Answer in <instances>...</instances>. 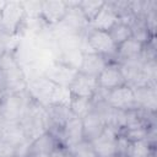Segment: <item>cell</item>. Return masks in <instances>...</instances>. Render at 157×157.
Instances as JSON below:
<instances>
[{"mask_svg":"<svg viewBox=\"0 0 157 157\" xmlns=\"http://www.w3.org/2000/svg\"><path fill=\"white\" fill-rule=\"evenodd\" d=\"M104 0H82L78 1L77 6L80 9V11L82 12V15L85 16V18L87 20L88 23H91L93 21V18L97 16V13L99 12V10L103 7L104 5Z\"/></svg>","mask_w":157,"mask_h":157,"instance_id":"e0dca14e","label":"cell"},{"mask_svg":"<svg viewBox=\"0 0 157 157\" xmlns=\"http://www.w3.org/2000/svg\"><path fill=\"white\" fill-rule=\"evenodd\" d=\"M119 22L118 13L113 10V7L105 1L103 7L99 10L97 16L93 18V21L88 25V28L91 29H98V31H105L108 32L114 25Z\"/></svg>","mask_w":157,"mask_h":157,"instance_id":"9a60e30c","label":"cell"},{"mask_svg":"<svg viewBox=\"0 0 157 157\" xmlns=\"http://www.w3.org/2000/svg\"><path fill=\"white\" fill-rule=\"evenodd\" d=\"M67 155L70 157H98L91 145L90 141H81L80 144L75 145L70 150H66Z\"/></svg>","mask_w":157,"mask_h":157,"instance_id":"44dd1931","label":"cell"},{"mask_svg":"<svg viewBox=\"0 0 157 157\" xmlns=\"http://www.w3.org/2000/svg\"><path fill=\"white\" fill-rule=\"evenodd\" d=\"M77 72L78 71H76L75 69H71L59 61H53L52 64L48 65L43 76L58 86L69 87L71 85L72 80L75 78V76L77 75Z\"/></svg>","mask_w":157,"mask_h":157,"instance_id":"52a82bcc","label":"cell"},{"mask_svg":"<svg viewBox=\"0 0 157 157\" xmlns=\"http://www.w3.org/2000/svg\"><path fill=\"white\" fill-rule=\"evenodd\" d=\"M69 88H70L72 96H75V97H82V98L92 99L97 88H98L97 78L83 75L81 72H77V75L72 80Z\"/></svg>","mask_w":157,"mask_h":157,"instance_id":"8fae6325","label":"cell"},{"mask_svg":"<svg viewBox=\"0 0 157 157\" xmlns=\"http://www.w3.org/2000/svg\"><path fill=\"white\" fill-rule=\"evenodd\" d=\"M118 131L112 126H105L103 132L91 141V145L98 157H110L115 155V140Z\"/></svg>","mask_w":157,"mask_h":157,"instance_id":"9c48e42d","label":"cell"},{"mask_svg":"<svg viewBox=\"0 0 157 157\" xmlns=\"http://www.w3.org/2000/svg\"><path fill=\"white\" fill-rule=\"evenodd\" d=\"M97 85L104 91H110L113 88L126 85L123 72L120 70V65L115 61H109L108 65L103 69V71L98 75Z\"/></svg>","mask_w":157,"mask_h":157,"instance_id":"8992f818","label":"cell"},{"mask_svg":"<svg viewBox=\"0 0 157 157\" xmlns=\"http://www.w3.org/2000/svg\"><path fill=\"white\" fill-rule=\"evenodd\" d=\"M110 157H120V156H118V155H113V156H110Z\"/></svg>","mask_w":157,"mask_h":157,"instance_id":"cb8c5ba5","label":"cell"},{"mask_svg":"<svg viewBox=\"0 0 157 157\" xmlns=\"http://www.w3.org/2000/svg\"><path fill=\"white\" fill-rule=\"evenodd\" d=\"M144 48H145L144 43L135 39L134 37H131V38H129L128 40H125L124 43H121L120 45L117 47L114 61L120 64V63H125V61H129V60L139 59L142 54Z\"/></svg>","mask_w":157,"mask_h":157,"instance_id":"4fadbf2b","label":"cell"},{"mask_svg":"<svg viewBox=\"0 0 157 157\" xmlns=\"http://www.w3.org/2000/svg\"><path fill=\"white\" fill-rule=\"evenodd\" d=\"M1 17L4 31L9 34H16L26 18L21 1H7L1 12Z\"/></svg>","mask_w":157,"mask_h":157,"instance_id":"3957f363","label":"cell"},{"mask_svg":"<svg viewBox=\"0 0 157 157\" xmlns=\"http://www.w3.org/2000/svg\"><path fill=\"white\" fill-rule=\"evenodd\" d=\"M58 146H61L49 131L39 135L31 141L26 157H48Z\"/></svg>","mask_w":157,"mask_h":157,"instance_id":"ba28073f","label":"cell"},{"mask_svg":"<svg viewBox=\"0 0 157 157\" xmlns=\"http://www.w3.org/2000/svg\"><path fill=\"white\" fill-rule=\"evenodd\" d=\"M55 86L56 85L54 82H52L50 80H48L47 77L39 76V77L33 78L27 82L26 91L28 92L32 101H34L36 103H38L43 107H48Z\"/></svg>","mask_w":157,"mask_h":157,"instance_id":"277c9868","label":"cell"},{"mask_svg":"<svg viewBox=\"0 0 157 157\" xmlns=\"http://www.w3.org/2000/svg\"><path fill=\"white\" fill-rule=\"evenodd\" d=\"M113 43L115 44V47L120 45L121 43H124L125 40H128L129 38L132 37V32H131V27L125 25V23H121V22H118L117 25H114L109 31H108Z\"/></svg>","mask_w":157,"mask_h":157,"instance_id":"d6986e66","label":"cell"},{"mask_svg":"<svg viewBox=\"0 0 157 157\" xmlns=\"http://www.w3.org/2000/svg\"><path fill=\"white\" fill-rule=\"evenodd\" d=\"M69 6L66 1L63 0H45L42 4L40 18L48 26L58 25L67 13Z\"/></svg>","mask_w":157,"mask_h":157,"instance_id":"30bf717a","label":"cell"},{"mask_svg":"<svg viewBox=\"0 0 157 157\" xmlns=\"http://www.w3.org/2000/svg\"><path fill=\"white\" fill-rule=\"evenodd\" d=\"M2 96H4V94H2V93H1V91H0V97H2Z\"/></svg>","mask_w":157,"mask_h":157,"instance_id":"d4e9b609","label":"cell"},{"mask_svg":"<svg viewBox=\"0 0 157 157\" xmlns=\"http://www.w3.org/2000/svg\"><path fill=\"white\" fill-rule=\"evenodd\" d=\"M85 37H86L87 44L92 53L101 54V55L108 58L110 61H114L117 47L113 43L108 32L87 28Z\"/></svg>","mask_w":157,"mask_h":157,"instance_id":"6da1fadb","label":"cell"},{"mask_svg":"<svg viewBox=\"0 0 157 157\" xmlns=\"http://www.w3.org/2000/svg\"><path fill=\"white\" fill-rule=\"evenodd\" d=\"M135 94V102L137 108L156 113L157 107V94H156V86H144L132 88Z\"/></svg>","mask_w":157,"mask_h":157,"instance_id":"2e32d148","label":"cell"},{"mask_svg":"<svg viewBox=\"0 0 157 157\" xmlns=\"http://www.w3.org/2000/svg\"><path fill=\"white\" fill-rule=\"evenodd\" d=\"M110 60L101 54L97 53H85L82 54L81 65L78 69V72L91 76V77H98V75L103 71V69L108 65Z\"/></svg>","mask_w":157,"mask_h":157,"instance_id":"7c38bea8","label":"cell"},{"mask_svg":"<svg viewBox=\"0 0 157 157\" xmlns=\"http://www.w3.org/2000/svg\"><path fill=\"white\" fill-rule=\"evenodd\" d=\"M82 126H83V140L91 142L103 132L107 125L103 118L92 108V110L85 118H82Z\"/></svg>","mask_w":157,"mask_h":157,"instance_id":"5bb4252c","label":"cell"},{"mask_svg":"<svg viewBox=\"0 0 157 157\" xmlns=\"http://www.w3.org/2000/svg\"><path fill=\"white\" fill-rule=\"evenodd\" d=\"M42 4H43V1H38V0L21 1V5H22L23 11H25V15H26V18H37V17H40Z\"/></svg>","mask_w":157,"mask_h":157,"instance_id":"7402d4cb","label":"cell"},{"mask_svg":"<svg viewBox=\"0 0 157 157\" xmlns=\"http://www.w3.org/2000/svg\"><path fill=\"white\" fill-rule=\"evenodd\" d=\"M103 101L110 108L117 110H130L137 108L134 90L129 85H123L120 87L107 91Z\"/></svg>","mask_w":157,"mask_h":157,"instance_id":"7a4b0ae2","label":"cell"},{"mask_svg":"<svg viewBox=\"0 0 157 157\" xmlns=\"http://www.w3.org/2000/svg\"><path fill=\"white\" fill-rule=\"evenodd\" d=\"M48 157H67V152L63 146H58Z\"/></svg>","mask_w":157,"mask_h":157,"instance_id":"603a6c76","label":"cell"},{"mask_svg":"<svg viewBox=\"0 0 157 157\" xmlns=\"http://www.w3.org/2000/svg\"><path fill=\"white\" fill-rule=\"evenodd\" d=\"M0 98H1V97H0ZM0 113H1V110H0Z\"/></svg>","mask_w":157,"mask_h":157,"instance_id":"4316f807","label":"cell"},{"mask_svg":"<svg viewBox=\"0 0 157 157\" xmlns=\"http://www.w3.org/2000/svg\"><path fill=\"white\" fill-rule=\"evenodd\" d=\"M92 108H93L92 99L72 96V101L70 103V110H71V113L74 115H76V117L82 119L92 110Z\"/></svg>","mask_w":157,"mask_h":157,"instance_id":"ffe728a7","label":"cell"},{"mask_svg":"<svg viewBox=\"0 0 157 157\" xmlns=\"http://www.w3.org/2000/svg\"><path fill=\"white\" fill-rule=\"evenodd\" d=\"M81 141H83L82 119L72 114L61 128L59 142L65 150H70Z\"/></svg>","mask_w":157,"mask_h":157,"instance_id":"5b68a950","label":"cell"},{"mask_svg":"<svg viewBox=\"0 0 157 157\" xmlns=\"http://www.w3.org/2000/svg\"><path fill=\"white\" fill-rule=\"evenodd\" d=\"M67 157H70V156H69V155H67Z\"/></svg>","mask_w":157,"mask_h":157,"instance_id":"484cf974","label":"cell"},{"mask_svg":"<svg viewBox=\"0 0 157 157\" xmlns=\"http://www.w3.org/2000/svg\"><path fill=\"white\" fill-rule=\"evenodd\" d=\"M72 101V93L70 91L69 87L65 86H55L50 101H49V105H63V107H69L70 108V103Z\"/></svg>","mask_w":157,"mask_h":157,"instance_id":"ac0fdd59","label":"cell"}]
</instances>
